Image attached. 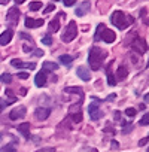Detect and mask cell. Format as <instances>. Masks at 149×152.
Here are the masks:
<instances>
[{
    "label": "cell",
    "mask_w": 149,
    "mask_h": 152,
    "mask_svg": "<svg viewBox=\"0 0 149 152\" xmlns=\"http://www.w3.org/2000/svg\"><path fill=\"white\" fill-rule=\"evenodd\" d=\"M110 23L113 26H116L118 28L124 30V28H127V27H130L133 24V17L128 15V14H124L121 11H115L110 15Z\"/></svg>",
    "instance_id": "6da1fadb"
},
{
    "label": "cell",
    "mask_w": 149,
    "mask_h": 152,
    "mask_svg": "<svg viewBox=\"0 0 149 152\" xmlns=\"http://www.w3.org/2000/svg\"><path fill=\"white\" fill-rule=\"evenodd\" d=\"M104 51H102L100 48L97 46H93L90 49V54H88V63H90V67L93 70H99L102 67V63L104 60Z\"/></svg>",
    "instance_id": "7a4b0ae2"
},
{
    "label": "cell",
    "mask_w": 149,
    "mask_h": 152,
    "mask_svg": "<svg viewBox=\"0 0 149 152\" xmlns=\"http://www.w3.org/2000/svg\"><path fill=\"white\" fill-rule=\"evenodd\" d=\"M76 36H78V26H76V23H74V21H70L69 26L66 27L64 33L61 34V40L66 42V43H69V42H72L74 37H76Z\"/></svg>",
    "instance_id": "3957f363"
},
{
    "label": "cell",
    "mask_w": 149,
    "mask_h": 152,
    "mask_svg": "<svg viewBox=\"0 0 149 152\" xmlns=\"http://www.w3.org/2000/svg\"><path fill=\"white\" fill-rule=\"evenodd\" d=\"M96 99V97H94ZM88 113H90V118L93 119V121H99L100 118H102V110H100V107H99V102H97V99L93 102V103H90V106H88Z\"/></svg>",
    "instance_id": "277c9868"
},
{
    "label": "cell",
    "mask_w": 149,
    "mask_h": 152,
    "mask_svg": "<svg viewBox=\"0 0 149 152\" xmlns=\"http://www.w3.org/2000/svg\"><path fill=\"white\" fill-rule=\"evenodd\" d=\"M18 18H20V11L17 8H11L6 14V23L11 27H15L18 24Z\"/></svg>",
    "instance_id": "5b68a950"
},
{
    "label": "cell",
    "mask_w": 149,
    "mask_h": 152,
    "mask_svg": "<svg viewBox=\"0 0 149 152\" xmlns=\"http://www.w3.org/2000/svg\"><path fill=\"white\" fill-rule=\"evenodd\" d=\"M26 113H27V110H26V106H18V107H15L14 110H11V113H9V118H11L12 121H17V119H21V118H24V116H26Z\"/></svg>",
    "instance_id": "8992f818"
},
{
    "label": "cell",
    "mask_w": 149,
    "mask_h": 152,
    "mask_svg": "<svg viewBox=\"0 0 149 152\" xmlns=\"http://www.w3.org/2000/svg\"><path fill=\"white\" fill-rule=\"evenodd\" d=\"M90 9H91V3L88 2V0H85V2H82L78 6V9L74 11V14H76V17H84V15H87L90 12Z\"/></svg>",
    "instance_id": "52a82bcc"
},
{
    "label": "cell",
    "mask_w": 149,
    "mask_h": 152,
    "mask_svg": "<svg viewBox=\"0 0 149 152\" xmlns=\"http://www.w3.org/2000/svg\"><path fill=\"white\" fill-rule=\"evenodd\" d=\"M49 115H51V109H49V107H37V109L34 110V116H36V119H39V121H45Z\"/></svg>",
    "instance_id": "ba28073f"
},
{
    "label": "cell",
    "mask_w": 149,
    "mask_h": 152,
    "mask_svg": "<svg viewBox=\"0 0 149 152\" xmlns=\"http://www.w3.org/2000/svg\"><path fill=\"white\" fill-rule=\"evenodd\" d=\"M133 48H134L139 54H145V52L148 51V45H146L145 39H140V37L133 42Z\"/></svg>",
    "instance_id": "9c48e42d"
},
{
    "label": "cell",
    "mask_w": 149,
    "mask_h": 152,
    "mask_svg": "<svg viewBox=\"0 0 149 152\" xmlns=\"http://www.w3.org/2000/svg\"><path fill=\"white\" fill-rule=\"evenodd\" d=\"M11 64H12L14 67H18V69H30V70L36 69V64H34V63H24V61L17 60V58H14V60L11 61Z\"/></svg>",
    "instance_id": "30bf717a"
},
{
    "label": "cell",
    "mask_w": 149,
    "mask_h": 152,
    "mask_svg": "<svg viewBox=\"0 0 149 152\" xmlns=\"http://www.w3.org/2000/svg\"><path fill=\"white\" fill-rule=\"evenodd\" d=\"M100 37H102V39H103V40H104L106 43H113V42H115V39H116V34L113 33V30L104 28Z\"/></svg>",
    "instance_id": "8fae6325"
},
{
    "label": "cell",
    "mask_w": 149,
    "mask_h": 152,
    "mask_svg": "<svg viewBox=\"0 0 149 152\" xmlns=\"http://www.w3.org/2000/svg\"><path fill=\"white\" fill-rule=\"evenodd\" d=\"M76 75L79 76V78H81L82 81H85V82H88V81L91 79V75H90V70H88L87 67H84V66H79V67L76 69Z\"/></svg>",
    "instance_id": "7c38bea8"
},
{
    "label": "cell",
    "mask_w": 149,
    "mask_h": 152,
    "mask_svg": "<svg viewBox=\"0 0 149 152\" xmlns=\"http://www.w3.org/2000/svg\"><path fill=\"white\" fill-rule=\"evenodd\" d=\"M24 24H26V27H27V28H37V27L43 26V20H42V18H39V20H34V18H30V17H27Z\"/></svg>",
    "instance_id": "4fadbf2b"
},
{
    "label": "cell",
    "mask_w": 149,
    "mask_h": 152,
    "mask_svg": "<svg viewBox=\"0 0 149 152\" xmlns=\"http://www.w3.org/2000/svg\"><path fill=\"white\" fill-rule=\"evenodd\" d=\"M12 36H14V31L11 28L5 30L2 34H0V45H8L12 40Z\"/></svg>",
    "instance_id": "5bb4252c"
},
{
    "label": "cell",
    "mask_w": 149,
    "mask_h": 152,
    "mask_svg": "<svg viewBox=\"0 0 149 152\" xmlns=\"http://www.w3.org/2000/svg\"><path fill=\"white\" fill-rule=\"evenodd\" d=\"M34 84H36V87H45L46 85V72L42 70L34 76Z\"/></svg>",
    "instance_id": "9a60e30c"
},
{
    "label": "cell",
    "mask_w": 149,
    "mask_h": 152,
    "mask_svg": "<svg viewBox=\"0 0 149 152\" xmlns=\"http://www.w3.org/2000/svg\"><path fill=\"white\" fill-rule=\"evenodd\" d=\"M18 131L24 136V139H30V122H23L18 125Z\"/></svg>",
    "instance_id": "2e32d148"
},
{
    "label": "cell",
    "mask_w": 149,
    "mask_h": 152,
    "mask_svg": "<svg viewBox=\"0 0 149 152\" xmlns=\"http://www.w3.org/2000/svg\"><path fill=\"white\" fill-rule=\"evenodd\" d=\"M58 69V64L57 63H52V61H45L42 64V70L43 72H55Z\"/></svg>",
    "instance_id": "e0dca14e"
},
{
    "label": "cell",
    "mask_w": 149,
    "mask_h": 152,
    "mask_svg": "<svg viewBox=\"0 0 149 152\" xmlns=\"http://www.w3.org/2000/svg\"><path fill=\"white\" fill-rule=\"evenodd\" d=\"M64 93H67V94H79L81 97L84 96L82 88H79V87H67V88H64Z\"/></svg>",
    "instance_id": "ac0fdd59"
},
{
    "label": "cell",
    "mask_w": 149,
    "mask_h": 152,
    "mask_svg": "<svg viewBox=\"0 0 149 152\" xmlns=\"http://www.w3.org/2000/svg\"><path fill=\"white\" fill-rule=\"evenodd\" d=\"M49 34L51 33H55V31H58V28H60V21L58 20H52L51 23H49Z\"/></svg>",
    "instance_id": "d6986e66"
},
{
    "label": "cell",
    "mask_w": 149,
    "mask_h": 152,
    "mask_svg": "<svg viewBox=\"0 0 149 152\" xmlns=\"http://www.w3.org/2000/svg\"><path fill=\"white\" fill-rule=\"evenodd\" d=\"M116 78H118L119 81H122V79L127 78V69H125L124 66H121V67L118 69V72H116Z\"/></svg>",
    "instance_id": "ffe728a7"
},
{
    "label": "cell",
    "mask_w": 149,
    "mask_h": 152,
    "mask_svg": "<svg viewBox=\"0 0 149 152\" xmlns=\"http://www.w3.org/2000/svg\"><path fill=\"white\" fill-rule=\"evenodd\" d=\"M72 61H73V57H72V55H67V54H66V55H61V57H60V63L64 64V66H70Z\"/></svg>",
    "instance_id": "44dd1931"
},
{
    "label": "cell",
    "mask_w": 149,
    "mask_h": 152,
    "mask_svg": "<svg viewBox=\"0 0 149 152\" xmlns=\"http://www.w3.org/2000/svg\"><path fill=\"white\" fill-rule=\"evenodd\" d=\"M0 82H3V84H11V82H12V75H11V73H3V75H0Z\"/></svg>",
    "instance_id": "7402d4cb"
},
{
    "label": "cell",
    "mask_w": 149,
    "mask_h": 152,
    "mask_svg": "<svg viewBox=\"0 0 149 152\" xmlns=\"http://www.w3.org/2000/svg\"><path fill=\"white\" fill-rule=\"evenodd\" d=\"M30 11H40L42 9V2H30Z\"/></svg>",
    "instance_id": "603a6c76"
},
{
    "label": "cell",
    "mask_w": 149,
    "mask_h": 152,
    "mask_svg": "<svg viewBox=\"0 0 149 152\" xmlns=\"http://www.w3.org/2000/svg\"><path fill=\"white\" fill-rule=\"evenodd\" d=\"M107 84H109L110 87L116 85V79H115V76L112 75V72H110V70H107Z\"/></svg>",
    "instance_id": "cb8c5ba5"
},
{
    "label": "cell",
    "mask_w": 149,
    "mask_h": 152,
    "mask_svg": "<svg viewBox=\"0 0 149 152\" xmlns=\"http://www.w3.org/2000/svg\"><path fill=\"white\" fill-rule=\"evenodd\" d=\"M42 45H48V46H51L52 45V36L48 33L46 36H43L42 37Z\"/></svg>",
    "instance_id": "d4e9b609"
},
{
    "label": "cell",
    "mask_w": 149,
    "mask_h": 152,
    "mask_svg": "<svg viewBox=\"0 0 149 152\" xmlns=\"http://www.w3.org/2000/svg\"><path fill=\"white\" fill-rule=\"evenodd\" d=\"M104 30V26L103 24H99L97 26V31H96V36H94V39L96 40H100V36H102V31Z\"/></svg>",
    "instance_id": "484cf974"
},
{
    "label": "cell",
    "mask_w": 149,
    "mask_h": 152,
    "mask_svg": "<svg viewBox=\"0 0 149 152\" xmlns=\"http://www.w3.org/2000/svg\"><path fill=\"white\" fill-rule=\"evenodd\" d=\"M139 124H140V125H149V112L142 116V119L139 121Z\"/></svg>",
    "instance_id": "4316f807"
},
{
    "label": "cell",
    "mask_w": 149,
    "mask_h": 152,
    "mask_svg": "<svg viewBox=\"0 0 149 152\" xmlns=\"http://www.w3.org/2000/svg\"><path fill=\"white\" fill-rule=\"evenodd\" d=\"M136 113H137V110H136L134 107H128V109H125V115H127V116H130V118L136 116Z\"/></svg>",
    "instance_id": "83f0119b"
},
{
    "label": "cell",
    "mask_w": 149,
    "mask_h": 152,
    "mask_svg": "<svg viewBox=\"0 0 149 152\" xmlns=\"http://www.w3.org/2000/svg\"><path fill=\"white\" fill-rule=\"evenodd\" d=\"M72 118H73V121H74V122H81V121H82V113H81V112H78V113L72 115Z\"/></svg>",
    "instance_id": "f1b7e54d"
},
{
    "label": "cell",
    "mask_w": 149,
    "mask_h": 152,
    "mask_svg": "<svg viewBox=\"0 0 149 152\" xmlns=\"http://www.w3.org/2000/svg\"><path fill=\"white\" fill-rule=\"evenodd\" d=\"M43 54H45V52H43L42 49H34V51H33V55H34V57H43Z\"/></svg>",
    "instance_id": "f546056e"
},
{
    "label": "cell",
    "mask_w": 149,
    "mask_h": 152,
    "mask_svg": "<svg viewBox=\"0 0 149 152\" xmlns=\"http://www.w3.org/2000/svg\"><path fill=\"white\" fill-rule=\"evenodd\" d=\"M18 78H20V79H27V78H28V73H27V72H20V73H18Z\"/></svg>",
    "instance_id": "4dcf8cb0"
},
{
    "label": "cell",
    "mask_w": 149,
    "mask_h": 152,
    "mask_svg": "<svg viewBox=\"0 0 149 152\" xmlns=\"http://www.w3.org/2000/svg\"><path fill=\"white\" fill-rule=\"evenodd\" d=\"M74 2H76V0H63L64 6H73V5H74Z\"/></svg>",
    "instance_id": "1f68e13d"
},
{
    "label": "cell",
    "mask_w": 149,
    "mask_h": 152,
    "mask_svg": "<svg viewBox=\"0 0 149 152\" xmlns=\"http://www.w3.org/2000/svg\"><path fill=\"white\" fill-rule=\"evenodd\" d=\"M148 142H149V136H146V137H143V139H142V140L139 142V146H145V145H146Z\"/></svg>",
    "instance_id": "d6a6232c"
},
{
    "label": "cell",
    "mask_w": 149,
    "mask_h": 152,
    "mask_svg": "<svg viewBox=\"0 0 149 152\" xmlns=\"http://www.w3.org/2000/svg\"><path fill=\"white\" fill-rule=\"evenodd\" d=\"M36 152H55V149L54 148H42V149H39Z\"/></svg>",
    "instance_id": "836d02e7"
},
{
    "label": "cell",
    "mask_w": 149,
    "mask_h": 152,
    "mask_svg": "<svg viewBox=\"0 0 149 152\" xmlns=\"http://www.w3.org/2000/svg\"><path fill=\"white\" fill-rule=\"evenodd\" d=\"M54 9H55V6H54V5H48V6H46V9H45L43 12H45V14H49V12H52Z\"/></svg>",
    "instance_id": "e575fe53"
},
{
    "label": "cell",
    "mask_w": 149,
    "mask_h": 152,
    "mask_svg": "<svg viewBox=\"0 0 149 152\" xmlns=\"http://www.w3.org/2000/svg\"><path fill=\"white\" fill-rule=\"evenodd\" d=\"M5 106H8V102H5V100H0V112L3 110V107Z\"/></svg>",
    "instance_id": "d590c367"
},
{
    "label": "cell",
    "mask_w": 149,
    "mask_h": 152,
    "mask_svg": "<svg viewBox=\"0 0 149 152\" xmlns=\"http://www.w3.org/2000/svg\"><path fill=\"white\" fill-rule=\"evenodd\" d=\"M115 99H116V96H115V94H110V96H107V99H106V100L112 102V100H115Z\"/></svg>",
    "instance_id": "8d00e7d4"
},
{
    "label": "cell",
    "mask_w": 149,
    "mask_h": 152,
    "mask_svg": "<svg viewBox=\"0 0 149 152\" xmlns=\"http://www.w3.org/2000/svg\"><path fill=\"white\" fill-rule=\"evenodd\" d=\"M112 148H113V149H118V148H119L118 142H113V140H112Z\"/></svg>",
    "instance_id": "74e56055"
},
{
    "label": "cell",
    "mask_w": 149,
    "mask_h": 152,
    "mask_svg": "<svg viewBox=\"0 0 149 152\" xmlns=\"http://www.w3.org/2000/svg\"><path fill=\"white\" fill-rule=\"evenodd\" d=\"M21 37H24V39H28V40L31 42V37H30V36H27L26 33H21Z\"/></svg>",
    "instance_id": "f35d334b"
},
{
    "label": "cell",
    "mask_w": 149,
    "mask_h": 152,
    "mask_svg": "<svg viewBox=\"0 0 149 152\" xmlns=\"http://www.w3.org/2000/svg\"><path fill=\"white\" fill-rule=\"evenodd\" d=\"M131 128H133V127H131V125H128L127 128H124V131H122V133L125 134V133H128V131H131Z\"/></svg>",
    "instance_id": "ab89813d"
},
{
    "label": "cell",
    "mask_w": 149,
    "mask_h": 152,
    "mask_svg": "<svg viewBox=\"0 0 149 152\" xmlns=\"http://www.w3.org/2000/svg\"><path fill=\"white\" fill-rule=\"evenodd\" d=\"M145 102H146V103H149V93H148V94H145Z\"/></svg>",
    "instance_id": "60d3db41"
},
{
    "label": "cell",
    "mask_w": 149,
    "mask_h": 152,
    "mask_svg": "<svg viewBox=\"0 0 149 152\" xmlns=\"http://www.w3.org/2000/svg\"><path fill=\"white\" fill-rule=\"evenodd\" d=\"M24 2H26V0H15L17 5H21V3H24Z\"/></svg>",
    "instance_id": "b9f144b4"
},
{
    "label": "cell",
    "mask_w": 149,
    "mask_h": 152,
    "mask_svg": "<svg viewBox=\"0 0 149 152\" xmlns=\"http://www.w3.org/2000/svg\"><path fill=\"white\" fill-rule=\"evenodd\" d=\"M9 2V0H0V5H6Z\"/></svg>",
    "instance_id": "7bdbcfd3"
},
{
    "label": "cell",
    "mask_w": 149,
    "mask_h": 152,
    "mask_svg": "<svg viewBox=\"0 0 149 152\" xmlns=\"http://www.w3.org/2000/svg\"><path fill=\"white\" fill-rule=\"evenodd\" d=\"M119 115H121L119 112H115V119H119Z\"/></svg>",
    "instance_id": "ee69618b"
},
{
    "label": "cell",
    "mask_w": 149,
    "mask_h": 152,
    "mask_svg": "<svg viewBox=\"0 0 149 152\" xmlns=\"http://www.w3.org/2000/svg\"><path fill=\"white\" fill-rule=\"evenodd\" d=\"M2 139H3V136H2V133H0V142H2Z\"/></svg>",
    "instance_id": "f6af8a7d"
},
{
    "label": "cell",
    "mask_w": 149,
    "mask_h": 152,
    "mask_svg": "<svg viewBox=\"0 0 149 152\" xmlns=\"http://www.w3.org/2000/svg\"><path fill=\"white\" fill-rule=\"evenodd\" d=\"M90 152H97V151H96V149H91V151H90Z\"/></svg>",
    "instance_id": "bcb514c9"
},
{
    "label": "cell",
    "mask_w": 149,
    "mask_h": 152,
    "mask_svg": "<svg viewBox=\"0 0 149 152\" xmlns=\"http://www.w3.org/2000/svg\"><path fill=\"white\" fill-rule=\"evenodd\" d=\"M0 152H6V151H5V149H0Z\"/></svg>",
    "instance_id": "7dc6e473"
},
{
    "label": "cell",
    "mask_w": 149,
    "mask_h": 152,
    "mask_svg": "<svg viewBox=\"0 0 149 152\" xmlns=\"http://www.w3.org/2000/svg\"><path fill=\"white\" fill-rule=\"evenodd\" d=\"M148 67H149V60H148Z\"/></svg>",
    "instance_id": "c3c4849f"
},
{
    "label": "cell",
    "mask_w": 149,
    "mask_h": 152,
    "mask_svg": "<svg viewBox=\"0 0 149 152\" xmlns=\"http://www.w3.org/2000/svg\"><path fill=\"white\" fill-rule=\"evenodd\" d=\"M148 152H149V149H148Z\"/></svg>",
    "instance_id": "681fc988"
},
{
    "label": "cell",
    "mask_w": 149,
    "mask_h": 152,
    "mask_svg": "<svg viewBox=\"0 0 149 152\" xmlns=\"http://www.w3.org/2000/svg\"><path fill=\"white\" fill-rule=\"evenodd\" d=\"M55 2H57V0H55Z\"/></svg>",
    "instance_id": "f907efd6"
}]
</instances>
